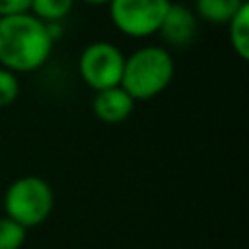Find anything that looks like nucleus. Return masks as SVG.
I'll return each instance as SVG.
<instances>
[{"label":"nucleus","mask_w":249,"mask_h":249,"mask_svg":"<svg viewBox=\"0 0 249 249\" xmlns=\"http://www.w3.org/2000/svg\"><path fill=\"white\" fill-rule=\"evenodd\" d=\"M134 103L136 101L121 86H115L109 89L95 91L93 101H91V109H93V115L101 123L119 124L130 117V113L134 111Z\"/></svg>","instance_id":"nucleus-7"},{"label":"nucleus","mask_w":249,"mask_h":249,"mask_svg":"<svg viewBox=\"0 0 249 249\" xmlns=\"http://www.w3.org/2000/svg\"><path fill=\"white\" fill-rule=\"evenodd\" d=\"M27 230L8 216L0 218V249H19L25 241Z\"/></svg>","instance_id":"nucleus-11"},{"label":"nucleus","mask_w":249,"mask_h":249,"mask_svg":"<svg viewBox=\"0 0 249 249\" xmlns=\"http://www.w3.org/2000/svg\"><path fill=\"white\" fill-rule=\"evenodd\" d=\"M2 202L6 216L27 230L43 224L51 216L54 195L45 179L37 175H23L10 183Z\"/></svg>","instance_id":"nucleus-3"},{"label":"nucleus","mask_w":249,"mask_h":249,"mask_svg":"<svg viewBox=\"0 0 249 249\" xmlns=\"http://www.w3.org/2000/svg\"><path fill=\"white\" fill-rule=\"evenodd\" d=\"M74 2L76 0H31L29 14L43 23H58L72 12Z\"/></svg>","instance_id":"nucleus-10"},{"label":"nucleus","mask_w":249,"mask_h":249,"mask_svg":"<svg viewBox=\"0 0 249 249\" xmlns=\"http://www.w3.org/2000/svg\"><path fill=\"white\" fill-rule=\"evenodd\" d=\"M247 0H195V16L212 25H228Z\"/></svg>","instance_id":"nucleus-8"},{"label":"nucleus","mask_w":249,"mask_h":249,"mask_svg":"<svg viewBox=\"0 0 249 249\" xmlns=\"http://www.w3.org/2000/svg\"><path fill=\"white\" fill-rule=\"evenodd\" d=\"M171 0H111L109 18L128 37L142 39L156 35Z\"/></svg>","instance_id":"nucleus-5"},{"label":"nucleus","mask_w":249,"mask_h":249,"mask_svg":"<svg viewBox=\"0 0 249 249\" xmlns=\"http://www.w3.org/2000/svg\"><path fill=\"white\" fill-rule=\"evenodd\" d=\"M123 68H124V54L117 45L109 41L89 43L78 58V72L84 84L93 91L121 86Z\"/></svg>","instance_id":"nucleus-4"},{"label":"nucleus","mask_w":249,"mask_h":249,"mask_svg":"<svg viewBox=\"0 0 249 249\" xmlns=\"http://www.w3.org/2000/svg\"><path fill=\"white\" fill-rule=\"evenodd\" d=\"M175 76L171 53L160 45H146L124 56L121 88L134 101H148L163 93Z\"/></svg>","instance_id":"nucleus-2"},{"label":"nucleus","mask_w":249,"mask_h":249,"mask_svg":"<svg viewBox=\"0 0 249 249\" xmlns=\"http://www.w3.org/2000/svg\"><path fill=\"white\" fill-rule=\"evenodd\" d=\"M228 31H230V43L233 53L247 60L249 58V2H245L239 12L228 21Z\"/></svg>","instance_id":"nucleus-9"},{"label":"nucleus","mask_w":249,"mask_h":249,"mask_svg":"<svg viewBox=\"0 0 249 249\" xmlns=\"http://www.w3.org/2000/svg\"><path fill=\"white\" fill-rule=\"evenodd\" d=\"M53 45L47 23L33 14L0 18V68L14 74L33 72L49 60Z\"/></svg>","instance_id":"nucleus-1"},{"label":"nucleus","mask_w":249,"mask_h":249,"mask_svg":"<svg viewBox=\"0 0 249 249\" xmlns=\"http://www.w3.org/2000/svg\"><path fill=\"white\" fill-rule=\"evenodd\" d=\"M84 4H93V6H101V4H109L111 0H80Z\"/></svg>","instance_id":"nucleus-14"},{"label":"nucleus","mask_w":249,"mask_h":249,"mask_svg":"<svg viewBox=\"0 0 249 249\" xmlns=\"http://www.w3.org/2000/svg\"><path fill=\"white\" fill-rule=\"evenodd\" d=\"M196 29H198V18L195 16V12L185 4L171 2L158 33L167 45L185 47L193 43V39L196 37Z\"/></svg>","instance_id":"nucleus-6"},{"label":"nucleus","mask_w":249,"mask_h":249,"mask_svg":"<svg viewBox=\"0 0 249 249\" xmlns=\"http://www.w3.org/2000/svg\"><path fill=\"white\" fill-rule=\"evenodd\" d=\"M19 95V80L18 74L0 68V107L12 105Z\"/></svg>","instance_id":"nucleus-12"},{"label":"nucleus","mask_w":249,"mask_h":249,"mask_svg":"<svg viewBox=\"0 0 249 249\" xmlns=\"http://www.w3.org/2000/svg\"><path fill=\"white\" fill-rule=\"evenodd\" d=\"M31 0H0V18L18 16L29 12Z\"/></svg>","instance_id":"nucleus-13"}]
</instances>
